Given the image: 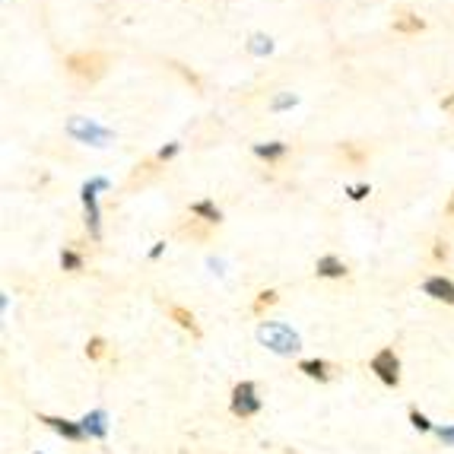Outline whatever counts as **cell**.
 Here are the masks:
<instances>
[{"mask_svg": "<svg viewBox=\"0 0 454 454\" xmlns=\"http://www.w3.org/2000/svg\"><path fill=\"white\" fill-rule=\"evenodd\" d=\"M257 343L276 356H296L302 350V337L283 321H261L257 324Z\"/></svg>", "mask_w": 454, "mask_h": 454, "instance_id": "obj_1", "label": "cell"}, {"mask_svg": "<svg viewBox=\"0 0 454 454\" xmlns=\"http://www.w3.org/2000/svg\"><path fill=\"white\" fill-rule=\"evenodd\" d=\"M64 67H67L70 77L80 80V83H96V80H102V73H105V54L77 51V54H70V58L64 60Z\"/></svg>", "mask_w": 454, "mask_h": 454, "instance_id": "obj_2", "label": "cell"}, {"mask_svg": "<svg viewBox=\"0 0 454 454\" xmlns=\"http://www.w3.org/2000/svg\"><path fill=\"white\" fill-rule=\"evenodd\" d=\"M369 369L378 375V382L388 384V388H397V382H401V359H397L394 350H378L375 356H372Z\"/></svg>", "mask_w": 454, "mask_h": 454, "instance_id": "obj_3", "label": "cell"}, {"mask_svg": "<svg viewBox=\"0 0 454 454\" xmlns=\"http://www.w3.org/2000/svg\"><path fill=\"white\" fill-rule=\"evenodd\" d=\"M261 397H257V384L254 382H242L232 388V416H254V413H261Z\"/></svg>", "mask_w": 454, "mask_h": 454, "instance_id": "obj_4", "label": "cell"}, {"mask_svg": "<svg viewBox=\"0 0 454 454\" xmlns=\"http://www.w3.org/2000/svg\"><path fill=\"white\" fill-rule=\"evenodd\" d=\"M67 131H70V137H77V140H83V144H92V146H105L108 140H112V134L105 131V127H99V124H92L90 118H70V124H67Z\"/></svg>", "mask_w": 454, "mask_h": 454, "instance_id": "obj_5", "label": "cell"}, {"mask_svg": "<svg viewBox=\"0 0 454 454\" xmlns=\"http://www.w3.org/2000/svg\"><path fill=\"white\" fill-rule=\"evenodd\" d=\"M48 429H54L58 436H64L67 442H83L86 438V432H83V426L80 423H70V419H60V416H38Z\"/></svg>", "mask_w": 454, "mask_h": 454, "instance_id": "obj_6", "label": "cell"}, {"mask_svg": "<svg viewBox=\"0 0 454 454\" xmlns=\"http://www.w3.org/2000/svg\"><path fill=\"white\" fill-rule=\"evenodd\" d=\"M423 293L432 296L436 302H448V305H454V283L445 280V276H429V280L423 283Z\"/></svg>", "mask_w": 454, "mask_h": 454, "instance_id": "obj_7", "label": "cell"}, {"mask_svg": "<svg viewBox=\"0 0 454 454\" xmlns=\"http://www.w3.org/2000/svg\"><path fill=\"white\" fill-rule=\"evenodd\" d=\"M80 426H83L86 438H105V436H108V413H105V410L86 413V416L80 419Z\"/></svg>", "mask_w": 454, "mask_h": 454, "instance_id": "obj_8", "label": "cell"}, {"mask_svg": "<svg viewBox=\"0 0 454 454\" xmlns=\"http://www.w3.org/2000/svg\"><path fill=\"white\" fill-rule=\"evenodd\" d=\"M315 270H318V276H324V280H340V276H347V267H343V261H340V257H334V254L318 257Z\"/></svg>", "mask_w": 454, "mask_h": 454, "instance_id": "obj_9", "label": "cell"}, {"mask_svg": "<svg viewBox=\"0 0 454 454\" xmlns=\"http://www.w3.org/2000/svg\"><path fill=\"white\" fill-rule=\"evenodd\" d=\"M426 29V23L416 16V13H410V10H401L394 16V32H404V36H413V32H423Z\"/></svg>", "mask_w": 454, "mask_h": 454, "instance_id": "obj_10", "label": "cell"}, {"mask_svg": "<svg viewBox=\"0 0 454 454\" xmlns=\"http://www.w3.org/2000/svg\"><path fill=\"white\" fill-rule=\"evenodd\" d=\"M299 372H305V375L315 378V382H328L330 378V365L324 362V359H302Z\"/></svg>", "mask_w": 454, "mask_h": 454, "instance_id": "obj_11", "label": "cell"}, {"mask_svg": "<svg viewBox=\"0 0 454 454\" xmlns=\"http://www.w3.org/2000/svg\"><path fill=\"white\" fill-rule=\"evenodd\" d=\"M168 315H172L175 321H178V324H181V328H185V330H191L194 337H200V328H198V321H194V315H191V311H188V308H181V305H172V311H168Z\"/></svg>", "mask_w": 454, "mask_h": 454, "instance_id": "obj_12", "label": "cell"}, {"mask_svg": "<svg viewBox=\"0 0 454 454\" xmlns=\"http://www.w3.org/2000/svg\"><path fill=\"white\" fill-rule=\"evenodd\" d=\"M191 213H194V216H203L207 222H220V220H222V213H220V210H216L210 200H198V203H191Z\"/></svg>", "mask_w": 454, "mask_h": 454, "instance_id": "obj_13", "label": "cell"}, {"mask_svg": "<svg viewBox=\"0 0 454 454\" xmlns=\"http://www.w3.org/2000/svg\"><path fill=\"white\" fill-rule=\"evenodd\" d=\"M60 267L70 270V274H77V270H83V257H80L77 252H64L60 254Z\"/></svg>", "mask_w": 454, "mask_h": 454, "instance_id": "obj_14", "label": "cell"}, {"mask_svg": "<svg viewBox=\"0 0 454 454\" xmlns=\"http://www.w3.org/2000/svg\"><path fill=\"white\" fill-rule=\"evenodd\" d=\"M254 153L261 156V159H280V156L286 153V146H283V144H267V146H254Z\"/></svg>", "mask_w": 454, "mask_h": 454, "instance_id": "obj_15", "label": "cell"}, {"mask_svg": "<svg viewBox=\"0 0 454 454\" xmlns=\"http://www.w3.org/2000/svg\"><path fill=\"white\" fill-rule=\"evenodd\" d=\"M410 423H413V429H419V432H436V426L429 423V416H423L419 410H410Z\"/></svg>", "mask_w": 454, "mask_h": 454, "instance_id": "obj_16", "label": "cell"}, {"mask_svg": "<svg viewBox=\"0 0 454 454\" xmlns=\"http://www.w3.org/2000/svg\"><path fill=\"white\" fill-rule=\"evenodd\" d=\"M102 353H105V340H102V337H92V340L86 343V356H90V359H102Z\"/></svg>", "mask_w": 454, "mask_h": 454, "instance_id": "obj_17", "label": "cell"}, {"mask_svg": "<svg viewBox=\"0 0 454 454\" xmlns=\"http://www.w3.org/2000/svg\"><path fill=\"white\" fill-rule=\"evenodd\" d=\"M436 436L442 438L448 448H454V423H448V426H436Z\"/></svg>", "mask_w": 454, "mask_h": 454, "instance_id": "obj_18", "label": "cell"}, {"mask_svg": "<svg viewBox=\"0 0 454 454\" xmlns=\"http://www.w3.org/2000/svg\"><path fill=\"white\" fill-rule=\"evenodd\" d=\"M274 302H276V293H274V289H267V293H261V296H257V302H254V311H261L264 305H274Z\"/></svg>", "mask_w": 454, "mask_h": 454, "instance_id": "obj_19", "label": "cell"}, {"mask_svg": "<svg viewBox=\"0 0 454 454\" xmlns=\"http://www.w3.org/2000/svg\"><path fill=\"white\" fill-rule=\"evenodd\" d=\"M350 198H353V200L369 198V185H356V188H350Z\"/></svg>", "mask_w": 454, "mask_h": 454, "instance_id": "obj_20", "label": "cell"}, {"mask_svg": "<svg viewBox=\"0 0 454 454\" xmlns=\"http://www.w3.org/2000/svg\"><path fill=\"white\" fill-rule=\"evenodd\" d=\"M175 153H178V144L166 146V150H162V153H159V159H162V162H166V159H172V156H175Z\"/></svg>", "mask_w": 454, "mask_h": 454, "instance_id": "obj_21", "label": "cell"}, {"mask_svg": "<svg viewBox=\"0 0 454 454\" xmlns=\"http://www.w3.org/2000/svg\"><path fill=\"white\" fill-rule=\"evenodd\" d=\"M436 257H438V261L448 257V245H445V242H436Z\"/></svg>", "mask_w": 454, "mask_h": 454, "instance_id": "obj_22", "label": "cell"}, {"mask_svg": "<svg viewBox=\"0 0 454 454\" xmlns=\"http://www.w3.org/2000/svg\"><path fill=\"white\" fill-rule=\"evenodd\" d=\"M442 108H445L448 114H454V92H451V96H445V99H442Z\"/></svg>", "mask_w": 454, "mask_h": 454, "instance_id": "obj_23", "label": "cell"}, {"mask_svg": "<svg viewBox=\"0 0 454 454\" xmlns=\"http://www.w3.org/2000/svg\"><path fill=\"white\" fill-rule=\"evenodd\" d=\"M162 252H166V242H156V248H153V252H150V257H153V261H156V257H159Z\"/></svg>", "mask_w": 454, "mask_h": 454, "instance_id": "obj_24", "label": "cell"}, {"mask_svg": "<svg viewBox=\"0 0 454 454\" xmlns=\"http://www.w3.org/2000/svg\"><path fill=\"white\" fill-rule=\"evenodd\" d=\"M293 96H283V99H276V108H286V105H293Z\"/></svg>", "mask_w": 454, "mask_h": 454, "instance_id": "obj_25", "label": "cell"}, {"mask_svg": "<svg viewBox=\"0 0 454 454\" xmlns=\"http://www.w3.org/2000/svg\"><path fill=\"white\" fill-rule=\"evenodd\" d=\"M448 216H454V194H451V200H448Z\"/></svg>", "mask_w": 454, "mask_h": 454, "instance_id": "obj_26", "label": "cell"}]
</instances>
